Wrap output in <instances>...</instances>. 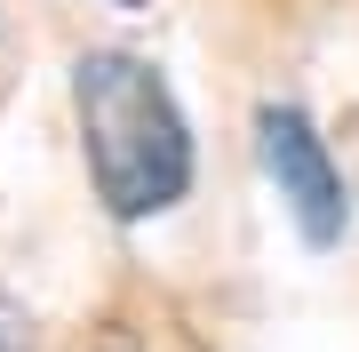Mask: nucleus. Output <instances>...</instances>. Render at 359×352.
Returning <instances> with one entry per match:
<instances>
[{
    "label": "nucleus",
    "instance_id": "1",
    "mask_svg": "<svg viewBox=\"0 0 359 352\" xmlns=\"http://www.w3.org/2000/svg\"><path fill=\"white\" fill-rule=\"evenodd\" d=\"M72 105H80V144H88L96 193L112 216L136 224L192 193V129L144 56H120V48L80 56Z\"/></svg>",
    "mask_w": 359,
    "mask_h": 352
},
{
    "label": "nucleus",
    "instance_id": "2",
    "mask_svg": "<svg viewBox=\"0 0 359 352\" xmlns=\"http://www.w3.org/2000/svg\"><path fill=\"white\" fill-rule=\"evenodd\" d=\"M256 144H264V169H271V184H280V200L295 209V224H304V240L335 248L344 240V176H335L320 129H311L295 105H264Z\"/></svg>",
    "mask_w": 359,
    "mask_h": 352
},
{
    "label": "nucleus",
    "instance_id": "3",
    "mask_svg": "<svg viewBox=\"0 0 359 352\" xmlns=\"http://www.w3.org/2000/svg\"><path fill=\"white\" fill-rule=\"evenodd\" d=\"M0 352H32V313L0 288Z\"/></svg>",
    "mask_w": 359,
    "mask_h": 352
},
{
    "label": "nucleus",
    "instance_id": "4",
    "mask_svg": "<svg viewBox=\"0 0 359 352\" xmlns=\"http://www.w3.org/2000/svg\"><path fill=\"white\" fill-rule=\"evenodd\" d=\"M96 352H136V337H120V328H104V337H96Z\"/></svg>",
    "mask_w": 359,
    "mask_h": 352
}]
</instances>
